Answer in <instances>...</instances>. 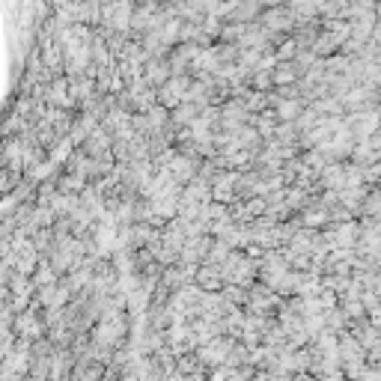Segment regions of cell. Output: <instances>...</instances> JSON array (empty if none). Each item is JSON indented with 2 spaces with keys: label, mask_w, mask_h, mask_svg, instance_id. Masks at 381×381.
<instances>
[{
  "label": "cell",
  "mask_w": 381,
  "mask_h": 381,
  "mask_svg": "<svg viewBox=\"0 0 381 381\" xmlns=\"http://www.w3.org/2000/svg\"><path fill=\"white\" fill-rule=\"evenodd\" d=\"M262 21H265L268 30H289L292 27V18H289L286 9H268V13L262 15Z\"/></svg>",
  "instance_id": "6da1fadb"
},
{
  "label": "cell",
  "mask_w": 381,
  "mask_h": 381,
  "mask_svg": "<svg viewBox=\"0 0 381 381\" xmlns=\"http://www.w3.org/2000/svg\"><path fill=\"white\" fill-rule=\"evenodd\" d=\"M298 66L295 63H277V69H274V84H292L295 81V77H298Z\"/></svg>",
  "instance_id": "7a4b0ae2"
}]
</instances>
